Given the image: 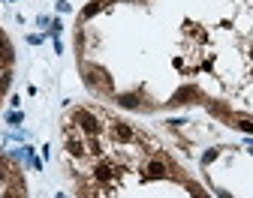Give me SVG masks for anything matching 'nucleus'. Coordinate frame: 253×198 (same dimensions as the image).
<instances>
[{
  "label": "nucleus",
  "instance_id": "nucleus-1",
  "mask_svg": "<svg viewBox=\"0 0 253 198\" xmlns=\"http://www.w3.org/2000/svg\"><path fill=\"white\" fill-rule=\"evenodd\" d=\"M73 57L109 108H202L253 135V0H87Z\"/></svg>",
  "mask_w": 253,
  "mask_h": 198
},
{
  "label": "nucleus",
  "instance_id": "nucleus-2",
  "mask_svg": "<svg viewBox=\"0 0 253 198\" xmlns=\"http://www.w3.org/2000/svg\"><path fill=\"white\" fill-rule=\"evenodd\" d=\"M60 165L76 198H214L151 129L90 99L60 114Z\"/></svg>",
  "mask_w": 253,
  "mask_h": 198
},
{
  "label": "nucleus",
  "instance_id": "nucleus-3",
  "mask_svg": "<svg viewBox=\"0 0 253 198\" xmlns=\"http://www.w3.org/2000/svg\"><path fill=\"white\" fill-rule=\"evenodd\" d=\"M202 183L214 198H253V144H214L199 156Z\"/></svg>",
  "mask_w": 253,
  "mask_h": 198
},
{
  "label": "nucleus",
  "instance_id": "nucleus-5",
  "mask_svg": "<svg viewBox=\"0 0 253 198\" xmlns=\"http://www.w3.org/2000/svg\"><path fill=\"white\" fill-rule=\"evenodd\" d=\"M12 75H15V45L9 39V33L0 24V105L12 87Z\"/></svg>",
  "mask_w": 253,
  "mask_h": 198
},
{
  "label": "nucleus",
  "instance_id": "nucleus-4",
  "mask_svg": "<svg viewBox=\"0 0 253 198\" xmlns=\"http://www.w3.org/2000/svg\"><path fill=\"white\" fill-rule=\"evenodd\" d=\"M0 198H27V177L12 153H0Z\"/></svg>",
  "mask_w": 253,
  "mask_h": 198
}]
</instances>
